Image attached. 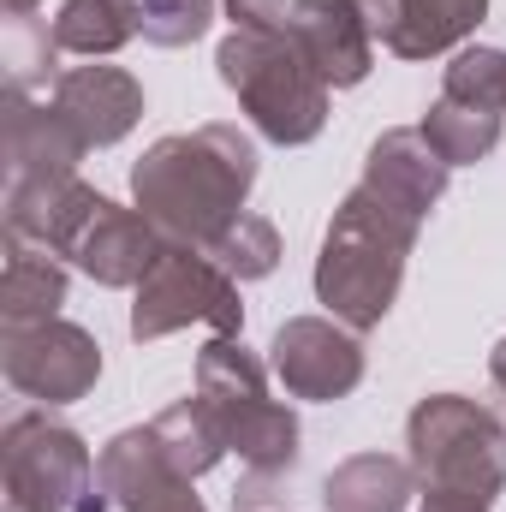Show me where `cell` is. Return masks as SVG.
<instances>
[{"instance_id": "obj_1", "label": "cell", "mask_w": 506, "mask_h": 512, "mask_svg": "<svg viewBox=\"0 0 506 512\" xmlns=\"http://www.w3.org/2000/svg\"><path fill=\"white\" fill-rule=\"evenodd\" d=\"M256 185V143L239 126H197L179 137L149 143V155L131 167L137 209L161 227L167 245L209 251L239 215Z\"/></svg>"}, {"instance_id": "obj_2", "label": "cell", "mask_w": 506, "mask_h": 512, "mask_svg": "<svg viewBox=\"0 0 506 512\" xmlns=\"http://www.w3.org/2000/svg\"><path fill=\"white\" fill-rule=\"evenodd\" d=\"M417 227L423 221L381 203L370 185L346 191V203L334 209V221L322 233V256H316V298L334 310V322H346L358 334L381 328V316L399 298Z\"/></svg>"}, {"instance_id": "obj_3", "label": "cell", "mask_w": 506, "mask_h": 512, "mask_svg": "<svg viewBox=\"0 0 506 512\" xmlns=\"http://www.w3.org/2000/svg\"><path fill=\"white\" fill-rule=\"evenodd\" d=\"M215 66L268 143L298 149L328 126V78L310 66L292 30H233L215 48Z\"/></svg>"}, {"instance_id": "obj_4", "label": "cell", "mask_w": 506, "mask_h": 512, "mask_svg": "<svg viewBox=\"0 0 506 512\" xmlns=\"http://www.w3.org/2000/svg\"><path fill=\"white\" fill-rule=\"evenodd\" d=\"M405 447H411V471L429 495L495 507L506 483V423L489 405H477L465 393H429L405 417Z\"/></svg>"}, {"instance_id": "obj_5", "label": "cell", "mask_w": 506, "mask_h": 512, "mask_svg": "<svg viewBox=\"0 0 506 512\" xmlns=\"http://www.w3.org/2000/svg\"><path fill=\"white\" fill-rule=\"evenodd\" d=\"M197 399L209 405L227 453H239L251 471H292L298 459V417L268 393V364L245 352V340L215 334L197 352Z\"/></svg>"}, {"instance_id": "obj_6", "label": "cell", "mask_w": 506, "mask_h": 512, "mask_svg": "<svg viewBox=\"0 0 506 512\" xmlns=\"http://www.w3.org/2000/svg\"><path fill=\"white\" fill-rule=\"evenodd\" d=\"M0 483L6 512H108L102 471L78 429L54 423L48 411H24L0 435Z\"/></svg>"}, {"instance_id": "obj_7", "label": "cell", "mask_w": 506, "mask_h": 512, "mask_svg": "<svg viewBox=\"0 0 506 512\" xmlns=\"http://www.w3.org/2000/svg\"><path fill=\"white\" fill-rule=\"evenodd\" d=\"M215 328L227 340L245 334V304H239V280L197 245H161L149 262V274L137 280V304H131V340H161L179 328Z\"/></svg>"}, {"instance_id": "obj_8", "label": "cell", "mask_w": 506, "mask_h": 512, "mask_svg": "<svg viewBox=\"0 0 506 512\" xmlns=\"http://www.w3.org/2000/svg\"><path fill=\"white\" fill-rule=\"evenodd\" d=\"M506 126V54L501 48H459L435 108L423 114V137L447 155V167L483 161Z\"/></svg>"}, {"instance_id": "obj_9", "label": "cell", "mask_w": 506, "mask_h": 512, "mask_svg": "<svg viewBox=\"0 0 506 512\" xmlns=\"http://www.w3.org/2000/svg\"><path fill=\"white\" fill-rule=\"evenodd\" d=\"M0 370L36 405H72L102 376V346L78 322H6L0 328Z\"/></svg>"}, {"instance_id": "obj_10", "label": "cell", "mask_w": 506, "mask_h": 512, "mask_svg": "<svg viewBox=\"0 0 506 512\" xmlns=\"http://www.w3.org/2000/svg\"><path fill=\"white\" fill-rule=\"evenodd\" d=\"M268 370L292 399H346L364 382V346L358 328L328 322V316H292L280 322L274 346H268Z\"/></svg>"}, {"instance_id": "obj_11", "label": "cell", "mask_w": 506, "mask_h": 512, "mask_svg": "<svg viewBox=\"0 0 506 512\" xmlns=\"http://www.w3.org/2000/svg\"><path fill=\"white\" fill-rule=\"evenodd\" d=\"M96 471H102L108 501L126 507V512H209L197 501V489H191L197 477H185V471L167 465V453H161V441H155L149 423L114 435V441L102 447Z\"/></svg>"}, {"instance_id": "obj_12", "label": "cell", "mask_w": 506, "mask_h": 512, "mask_svg": "<svg viewBox=\"0 0 506 512\" xmlns=\"http://www.w3.org/2000/svg\"><path fill=\"white\" fill-rule=\"evenodd\" d=\"M102 191H90L78 173H48V179H6V239L42 245L54 256H72L84 221L96 215Z\"/></svg>"}, {"instance_id": "obj_13", "label": "cell", "mask_w": 506, "mask_h": 512, "mask_svg": "<svg viewBox=\"0 0 506 512\" xmlns=\"http://www.w3.org/2000/svg\"><path fill=\"white\" fill-rule=\"evenodd\" d=\"M292 42L328 78V90H352L376 66V36L358 0H292Z\"/></svg>"}, {"instance_id": "obj_14", "label": "cell", "mask_w": 506, "mask_h": 512, "mask_svg": "<svg viewBox=\"0 0 506 512\" xmlns=\"http://www.w3.org/2000/svg\"><path fill=\"white\" fill-rule=\"evenodd\" d=\"M447 155L423 137V126H399V131H381L370 143V161H364V179L381 203L405 209L411 221H429V209L441 203L447 191Z\"/></svg>"}, {"instance_id": "obj_15", "label": "cell", "mask_w": 506, "mask_h": 512, "mask_svg": "<svg viewBox=\"0 0 506 512\" xmlns=\"http://www.w3.org/2000/svg\"><path fill=\"white\" fill-rule=\"evenodd\" d=\"M161 227L143 215V209H120L114 197L96 203V215L84 221L78 245H72V262L96 280V286H137L149 274V262L161 256Z\"/></svg>"}, {"instance_id": "obj_16", "label": "cell", "mask_w": 506, "mask_h": 512, "mask_svg": "<svg viewBox=\"0 0 506 512\" xmlns=\"http://www.w3.org/2000/svg\"><path fill=\"white\" fill-rule=\"evenodd\" d=\"M54 102L72 126L84 131L90 149L120 143L137 120H143V84L126 66H66L54 78Z\"/></svg>"}, {"instance_id": "obj_17", "label": "cell", "mask_w": 506, "mask_h": 512, "mask_svg": "<svg viewBox=\"0 0 506 512\" xmlns=\"http://www.w3.org/2000/svg\"><path fill=\"white\" fill-rule=\"evenodd\" d=\"M84 131L60 114V102L6 96V179H48L84 161Z\"/></svg>"}, {"instance_id": "obj_18", "label": "cell", "mask_w": 506, "mask_h": 512, "mask_svg": "<svg viewBox=\"0 0 506 512\" xmlns=\"http://www.w3.org/2000/svg\"><path fill=\"white\" fill-rule=\"evenodd\" d=\"M483 12H489V0H393V24H387L381 48L399 60H435V54L459 48L483 24Z\"/></svg>"}, {"instance_id": "obj_19", "label": "cell", "mask_w": 506, "mask_h": 512, "mask_svg": "<svg viewBox=\"0 0 506 512\" xmlns=\"http://www.w3.org/2000/svg\"><path fill=\"white\" fill-rule=\"evenodd\" d=\"M66 304V256L6 239V268H0V322H48Z\"/></svg>"}, {"instance_id": "obj_20", "label": "cell", "mask_w": 506, "mask_h": 512, "mask_svg": "<svg viewBox=\"0 0 506 512\" xmlns=\"http://www.w3.org/2000/svg\"><path fill=\"white\" fill-rule=\"evenodd\" d=\"M411 459H393V453H358L346 459L328 489H322V507L328 512H405L411 507Z\"/></svg>"}, {"instance_id": "obj_21", "label": "cell", "mask_w": 506, "mask_h": 512, "mask_svg": "<svg viewBox=\"0 0 506 512\" xmlns=\"http://www.w3.org/2000/svg\"><path fill=\"white\" fill-rule=\"evenodd\" d=\"M137 30V0H66L54 18V42L60 54H84V60H108L120 54Z\"/></svg>"}, {"instance_id": "obj_22", "label": "cell", "mask_w": 506, "mask_h": 512, "mask_svg": "<svg viewBox=\"0 0 506 512\" xmlns=\"http://www.w3.org/2000/svg\"><path fill=\"white\" fill-rule=\"evenodd\" d=\"M149 429H155V441H161L167 465H173V471H185V477L215 471V465H221V453H227V441H221V429H215V417H209V405H203V399H179V405H167Z\"/></svg>"}, {"instance_id": "obj_23", "label": "cell", "mask_w": 506, "mask_h": 512, "mask_svg": "<svg viewBox=\"0 0 506 512\" xmlns=\"http://www.w3.org/2000/svg\"><path fill=\"white\" fill-rule=\"evenodd\" d=\"M209 256L233 274V280H262V274H274V262H280V233H274V221H262V215H239L215 245Z\"/></svg>"}, {"instance_id": "obj_24", "label": "cell", "mask_w": 506, "mask_h": 512, "mask_svg": "<svg viewBox=\"0 0 506 512\" xmlns=\"http://www.w3.org/2000/svg\"><path fill=\"white\" fill-rule=\"evenodd\" d=\"M54 54H60V42L48 24H36L30 12L6 18V96H30L54 72Z\"/></svg>"}, {"instance_id": "obj_25", "label": "cell", "mask_w": 506, "mask_h": 512, "mask_svg": "<svg viewBox=\"0 0 506 512\" xmlns=\"http://www.w3.org/2000/svg\"><path fill=\"white\" fill-rule=\"evenodd\" d=\"M215 0H137V30L155 48H191L197 36H209Z\"/></svg>"}, {"instance_id": "obj_26", "label": "cell", "mask_w": 506, "mask_h": 512, "mask_svg": "<svg viewBox=\"0 0 506 512\" xmlns=\"http://www.w3.org/2000/svg\"><path fill=\"white\" fill-rule=\"evenodd\" d=\"M233 30H292V6L286 0H227Z\"/></svg>"}, {"instance_id": "obj_27", "label": "cell", "mask_w": 506, "mask_h": 512, "mask_svg": "<svg viewBox=\"0 0 506 512\" xmlns=\"http://www.w3.org/2000/svg\"><path fill=\"white\" fill-rule=\"evenodd\" d=\"M423 512H489L477 501H441V495H423Z\"/></svg>"}, {"instance_id": "obj_28", "label": "cell", "mask_w": 506, "mask_h": 512, "mask_svg": "<svg viewBox=\"0 0 506 512\" xmlns=\"http://www.w3.org/2000/svg\"><path fill=\"white\" fill-rule=\"evenodd\" d=\"M489 376H495V387H506V340L495 346V358H489Z\"/></svg>"}, {"instance_id": "obj_29", "label": "cell", "mask_w": 506, "mask_h": 512, "mask_svg": "<svg viewBox=\"0 0 506 512\" xmlns=\"http://www.w3.org/2000/svg\"><path fill=\"white\" fill-rule=\"evenodd\" d=\"M6 6V18H18V12H36V0H0Z\"/></svg>"}]
</instances>
